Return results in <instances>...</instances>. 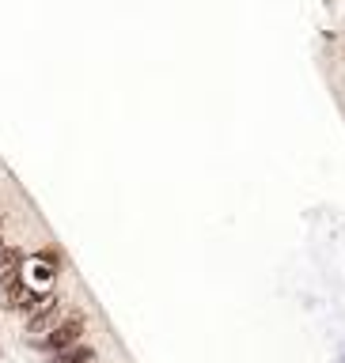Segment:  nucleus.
Wrapping results in <instances>:
<instances>
[{
  "instance_id": "obj_2",
  "label": "nucleus",
  "mask_w": 345,
  "mask_h": 363,
  "mask_svg": "<svg viewBox=\"0 0 345 363\" xmlns=\"http://www.w3.org/2000/svg\"><path fill=\"white\" fill-rule=\"evenodd\" d=\"M61 318H65V303H61L58 291H49L46 303H42V307L34 310L31 318H27V333H31V340H34V337H46V333L53 330Z\"/></svg>"
},
{
  "instance_id": "obj_4",
  "label": "nucleus",
  "mask_w": 345,
  "mask_h": 363,
  "mask_svg": "<svg viewBox=\"0 0 345 363\" xmlns=\"http://www.w3.org/2000/svg\"><path fill=\"white\" fill-rule=\"evenodd\" d=\"M4 246H8V242H4V231H0V250H4Z\"/></svg>"
},
{
  "instance_id": "obj_3",
  "label": "nucleus",
  "mask_w": 345,
  "mask_h": 363,
  "mask_svg": "<svg viewBox=\"0 0 345 363\" xmlns=\"http://www.w3.org/2000/svg\"><path fill=\"white\" fill-rule=\"evenodd\" d=\"M49 363H99V352L84 340V345L68 348V352H61V355H49Z\"/></svg>"
},
{
  "instance_id": "obj_1",
  "label": "nucleus",
  "mask_w": 345,
  "mask_h": 363,
  "mask_svg": "<svg viewBox=\"0 0 345 363\" xmlns=\"http://www.w3.org/2000/svg\"><path fill=\"white\" fill-rule=\"evenodd\" d=\"M84 333H88V314L76 307V310H68L46 337H34L31 345L38 348V352H46V355H61V352H68V348L84 345Z\"/></svg>"
}]
</instances>
